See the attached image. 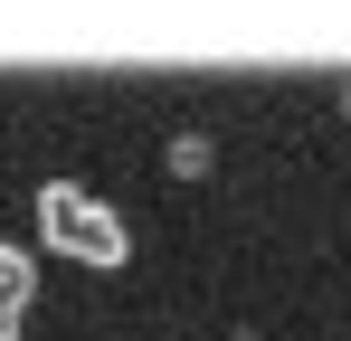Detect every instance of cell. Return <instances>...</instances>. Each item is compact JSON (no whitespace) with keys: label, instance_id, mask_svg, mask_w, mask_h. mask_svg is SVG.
Segmentation results:
<instances>
[{"label":"cell","instance_id":"6da1fadb","mask_svg":"<svg viewBox=\"0 0 351 341\" xmlns=\"http://www.w3.org/2000/svg\"><path fill=\"white\" fill-rule=\"evenodd\" d=\"M38 237H48L58 256H76V266H123V256H133V227H123L95 190H76V180H48V190H38Z\"/></svg>","mask_w":351,"mask_h":341},{"label":"cell","instance_id":"7a4b0ae2","mask_svg":"<svg viewBox=\"0 0 351 341\" xmlns=\"http://www.w3.org/2000/svg\"><path fill=\"white\" fill-rule=\"evenodd\" d=\"M171 170H180V180H199V170H209V133H180V142H171Z\"/></svg>","mask_w":351,"mask_h":341},{"label":"cell","instance_id":"3957f363","mask_svg":"<svg viewBox=\"0 0 351 341\" xmlns=\"http://www.w3.org/2000/svg\"><path fill=\"white\" fill-rule=\"evenodd\" d=\"M0 294H19V303H29V256H10V247H0Z\"/></svg>","mask_w":351,"mask_h":341}]
</instances>
